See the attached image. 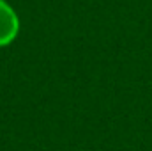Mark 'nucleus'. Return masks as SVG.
Listing matches in <instances>:
<instances>
[{
	"instance_id": "nucleus-1",
	"label": "nucleus",
	"mask_w": 152,
	"mask_h": 151,
	"mask_svg": "<svg viewBox=\"0 0 152 151\" xmlns=\"http://www.w3.org/2000/svg\"><path fill=\"white\" fill-rule=\"evenodd\" d=\"M18 30H20L18 14L5 0H0V46H5L11 41H14Z\"/></svg>"
}]
</instances>
